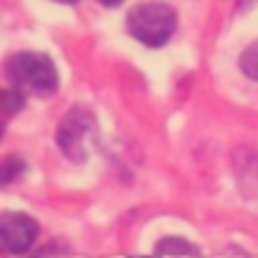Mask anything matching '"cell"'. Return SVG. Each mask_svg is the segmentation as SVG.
Listing matches in <instances>:
<instances>
[{
  "instance_id": "9c48e42d",
  "label": "cell",
  "mask_w": 258,
  "mask_h": 258,
  "mask_svg": "<svg viewBox=\"0 0 258 258\" xmlns=\"http://www.w3.org/2000/svg\"><path fill=\"white\" fill-rule=\"evenodd\" d=\"M99 3H101V6H106V8H114V6H119V3H121V0H99Z\"/></svg>"
},
{
  "instance_id": "6da1fadb",
  "label": "cell",
  "mask_w": 258,
  "mask_h": 258,
  "mask_svg": "<svg viewBox=\"0 0 258 258\" xmlns=\"http://www.w3.org/2000/svg\"><path fill=\"white\" fill-rule=\"evenodd\" d=\"M126 28L140 43H145L150 48H160L172 38V33L177 28V16L167 3L150 0V3H140L129 11Z\"/></svg>"
},
{
  "instance_id": "3957f363",
  "label": "cell",
  "mask_w": 258,
  "mask_h": 258,
  "mask_svg": "<svg viewBox=\"0 0 258 258\" xmlns=\"http://www.w3.org/2000/svg\"><path fill=\"white\" fill-rule=\"evenodd\" d=\"M96 135H99V126H96V119L89 109H71L61 121H58V129H56V145L58 150L74 160V162H86L94 145H96Z\"/></svg>"
},
{
  "instance_id": "30bf717a",
  "label": "cell",
  "mask_w": 258,
  "mask_h": 258,
  "mask_svg": "<svg viewBox=\"0 0 258 258\" xmlns=\"http://www.w3.org/2000/svg\"><path fill=\"white\" fill-rule=\"evenodd\" d=\"M6 124H8L6 119H0V137H3V132H6Z\"/></svg>"
},
{
  "instance_id": "7a4b0ae2",
  "label": "cell",
  "mask_w": 258,
  "mask_h": 258,
  "mask_svg": "<svg viewBox=\"0 0 258 258\" xmlns=\"http://www.w3.org/2000/svg\"><path fill=\"white\" fill-rule=\"evenodd\" d=\"M8 76L18 91H31L36 96H51L58 89V71L46 53L26 51L8 61Z\"/></svg>"
},
{
  "instance_id": "7c38bea8",
  "label": "cell",
  "mask_w": 258,
  "mask_h": 258,
  "mask_svg": "<svg viewBox=\"0 0 258 258\" xmlns=\"http://www.w3.org/2000/svg\"><path fill=\"white\" fill-rule=\"evenodd\" d=\"M243 3H245V0H240V6H243Z\"/></svg>"
},
{
  "instance_id": "5b68a950",
  "label": "cell",
  "mask_w": 258,
  "mask_h": 258,
  "mask_svg": "<svg viewBox=\"0 0 258 258\" xmlns=\"http://www.w3.org/2000/svg\"><path fill=\"white\" fill-rule=\"evenodd\" d=\"M26 170V162L18 155H6L0 157V187H6L11 182H16Z\"/></svg>"
},
{
  "instance_id": "8fae6325",
  "label": "cell",
  "mask_w": 258,
  "mask_h": 258,
  "mask_svg": "<svg viewBox=\"0 0 258 258\" xmlns=\"http://www.w3.org/2000/svg\"><path fill=\"white\" fill-rule=\"evenodd\" d=\"M58 3H76V0H58Z\"/></svg>"
},
{
  "instance_id": "8992f818",
  "label": "cell",
  "mask_w": 258,
  "mask_h": 258,
  "mask_svg": "<svg viewBox=\"0 0 258 258\" xmlns=\"http://www.w3.org/2000/svg\"><path fill=\"white\" fill-rule=\"evenodd\" d=\"M23 109V94L13 89H0V119L11 121Z\"/></svg>"
},
{
  "instance_id": "52a82bcc",
  "label": "cell",
  "mask_w": 258,
  "mask_h": 258,
  "mask_svg": "<svg viewBox=\"0 0 258 258\" xmlns=\"http://www.w3.org/2000/svg\"><path fill=\"white\" fill-rule=\"evenodd\" d=\"M155 250L162 253V255H170V253H190V255H198V253H200L192 243H187V240H182V238H165L162 243H157Z\"/></svg>"
},
{
  "instance_id": "ba28073f",
  "label": "cell",
  "mask_w": 258,
  "mask_h": 258,
  "mask_svg": "<svg viewBox=\"0 0 258 258\" xmlns=\"http://www.w3.org/2000/svg\"><path fill=\"white\" fill-rule=\"evenodd\" d=\"M240 71H243L248 79L258 81V41L250 43V46L243 51V56H240Z\"/></svg>"
},
{
  "instance_id": "277c9868",
  "label": "cell",
  "mask_w": 258,
  "mask_h": 258,
  "mask_svg": "<svg viewBox=\"0 0 258 258\" xmlns=\"http://www.w3.org/2000/svg\"><path fill=\"white\" fill-rule=\"evenodd\" d=\"M38 238V223L26 213H0V253H26Z\"/></svg>"
}]
</instances>
